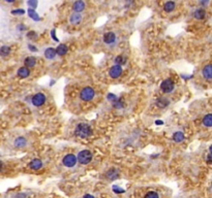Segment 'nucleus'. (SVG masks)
Listing matches in <instances>:
<instances>
[{
  "label": "nucleus",
  "mask_w": 212,
  "mask_h": 198,
  "mask_svg": "<svg viewBox=\"0 0 212 198\" xmlns=\"http://www.w3.org/2000/svg\"><path fill=\"white\" fill-rule=\"evenodd\" d=\"M91 128L89 125L85 124V123H81V124H79L78 126L76 128V131H74V133L78 137H80V138H87L91 135Z\"/></svg>",
  "instance_id": "1"
},
{
  "label": "nucleus",
  "mask_w": 212,
  "mask_h": 198,
  "mask_svg": "<svg viewBox=\"0 0 212 198\" xmlns=\"http://www.w3.org/2000/svg\"><path fill=\"white\" fill-rule=\"evenodd\" d=\"M77 160H78L81 164H88L89 162H91V160H92V153H91L90 151H88V150L81 151L80 153L78 154Z\"/></svg>",
  "instance_id": "2"
},
{
  "label": "nucleus",
  "mask_w": 212,
  "mask_h": 198,
  "mask_svg": "<svg viewBox=\"0 0 212 198\" xmlns=\"http://www.w3.org/2000/svg\"><path fill=\"white\" fill-rule=\"evenodd\" d=\"M94 95H95V92L92 88H90V87H85V88L81 91L80 98L84 101H90L93 99Z\"/></svg>",
  "instance_id": "3"
},
{
  "label": "nucleus",
  "mask_w": 212,
  "mask_h": 198,
  "mask_svg": "<svg viewBox=\"0 0 212 198\" xmlns=\"http://www.w3.org/2000/svg\"><path fill=\"white\" fill-rule=\"evenodd\" d=\"M174 82L170 79H167L160 84V89L163 93H171L173 90H174Z\"/></svg>",
  "instance_id": "4"
},
{
  "label": "nucleus",
  "mask_w": 212,
  "mask_h": 198,
  "mask_svg": "<svg viewBox=\"0 0 212 198\" xmlns=\"http://www.w3.org/2000/svg\"><path fill=\"white\" fill-rule=\"evenodd\" d=\"M77 157L74 154H67L66 156H64V158L62 159V163L66 167H74L77 163Z\"/></svg>",
  "instance_id": "5"
},
{
  "label": "nucleus",
  "mask_w": 212,
  "mask_h": 198,
  "mask_svg": "<svg viewBox=\"0 0 212 198\" xmlns=\"http://www.w3.org/2000/svg\"><path fill=\"white\" fill-rule=\"evenodd\" d=\"M46 102V96L43 93H37L32 97V103L35 106H42Z\"/></svg>",
  "instance_id": "6"
},
{
  "label": "nucleus",
  "mask_w": 212,
  "mask_h": 198,
  "mask_svg": "<svg viewBox=\"0 0 212 198\" xmlns=\"http://www.w3.org/2000/svg\"><path fill=\"white\" fill-rule=\"evenodd\" d=\"M122 73V67L119 66V65H114L110 68V71H109V74L111 78L113 79H117L121 76Z\"/></svg>",
  "instance_id": "7"
},
{
  "label": "nucleus",
  "mask_w": 212,
  "mask_h": 198,
  "mask_svg": "<svg viewBox=\"0 0 212 198\" xmlns=\"http://www.w3.org/2000/svg\"><path fill=\"white\" fill-rule=\"evenodd\" d=\"M202 74L206 79H212V64H208L203 68V71H202Z\"/></svg>",
  "instance_id": "8"
},
{
  "label": "nucleus",
  "mask_w": 212,
  "mask_h": 198,
  "mask_svg": "<svg viewBox=\"0 0 212 198\" xmlns=\"http://www.w3.org/2000/svg\"><path fill=\"white\" fill-rule=\"evenodd\" d=\"M116 40V35H115L114 32H107L105 35H103V42L108 45H111Z\"/></svg>",
  "instance_id": "9"
},
{
  "label": "nucleus",
  "mask_w": 212,
  "mask_h": 198,
  "mask_svg": "<svg viewBox=\"0 0 212 198\" xmlns=\"http://www.w3.org/2000/svg\"><path fill=\"white\" fill-rule=\"evenodd\" d=\"M73 9L76 11V14H79L85 9V3L83 1H76L73 5Z\"/></svg>",
  "instance_id": "10"
},
{
  "label": "nucleus",
  "mask_w": 212,
  "mask_h": 198,
  "mask_svg": "<svg viewBox=\"0 0 212 198\" xmlns=\"http://www.w3.org/2000/svg\"><path fill=\"white\" fill-rule=\"evenodd\" d=\"M15 144L16 148L22 149V148H24V147H26V144H27V141H26L25 137L20 136V137H18V138H16L15 144Z\"/></svg>",
  "instance_id": "11"
},
{
  "label": "nucleus",
  "mask_w": 212,
  "mask_h": 198,
  "mask_svg": "<svg viewBox=\"0 0 212 198\" xmlns=\"http://www.w3.org/2000/svg\"><path fill=\"white\" fill-rule=\"evenodd\" d=\"M30 168L33 170H38L40 169V168L43 167V162L40 160V159H34V160H32L29 164Z\"/></svg>",
  "instance_id": "12"
},
{
  "label": "nucleus",
  "mask_w": 212,
  "mask_h": 198,
  "mask_svg": "<svg viewBox=\"0 0 212 198\" xmlns=\"http://www.w3.org/2000/svg\"><path fill=\"white\" fill-rule=\"evenodd\" d=\"M82 21V16L80 14H73L71 16V18H69V22H71L73 25H78V24H80V22Z\"/></svg>",
  "instance_id": "13"
},
{
  "label": "nucleus",
  "mask_w": 212,
  "mask_h": 198,
  "mask_svg": "<svg viewBox=\"0 0 212 198\" xmlns=\"http://www.w3.org/2000/svg\"><path fill=\"white\" fill-rule=\"evenodd\" d=\"M55 56H56V50L53 49V48H48L47 50L45 51V57L49 60L54 59Z\"/></svg>",
  "instance_id": "14"
},
{
  "label": "nucleus",
  "mask_w": 212,
  "mask_h": 198,
  "mask_svg": "<svg viewBox=\"0 0 212 198\" xmlns=\"http://www.w3.org/2000/svg\"><path fill=\"white\" fill-rule=\"evenodd\" d=\"M29 74H30V70H29V68H27V67H21V68H19V70H18V76H20V78H23V79H25V78H27V76H29Z\"/></svg>",
  "instance_id": "15"
},
{
  "label": "nucleus",
  "mask_w": 212,
  "mask_h": 198,
  "mask_svg": "<svg viewBox=\"0 0 212 198\" xmlns=\"http://www.w3.org/2000/svg\"><path fill=\"white\" fill-rule=\"evenodd\" d=\"M194 17L198 19V20H203L205 17H206V11L203 8H198L194 13Z\"/></svg>",
  "instance_id": "16"
},
{
  "label": "nucleus",
  "mask_w": 212,
  "mask_h": 198,
  "mask_svg": "<svg viewBox=\"0 0 212 198\" xmlns=\"http://www.w3.org/2000/svg\"><path fill=\"white\" fill-rule=\"evenodd\" d=\"M24 64H25V67H33L36 64V60H35L34 57H27L24 61Z\"/></svg>",
  "instance_id": "17"
},
{
  "label": "nucleus",
  "mask_w": 212,
  "mask_h": 198,
  "mask_svg": "<svg viewBox=\"0 0 212 198\" xmlns=\"http://www.w3.org/2000/svg\"><path fill=\"white\" fill-rule=\"evenodd\" d=\"M67 47L65 45H59L56 49V54H58L59 56H64L67 53Z\"/></svg>",
  "instance_id": "18"
},
{
  "label": "nucleus",
  "mask_w": 212,
  "mask_h": 198,
  "mask_svg": "<svg viewBox=\"0 0 212 198\" xmlns=\"http://www.w3.org/2000/svg\"><path fill=\"white\" fill-rule=\"evenodd\" d=\"M203 124L206 127H212V113H208L204 117Z\"/></svg>",
  "instance_id": "19"
},
{
  "label": "nucleus",
  "mask_w": 212,
  "mask_h": 198,
  "mask_svg": "<svg viewBox=\"0 0 212 198\" xmlns=\"http://www.w3.org/2000/svg\"><path fill=\"white\" fill-rule=\"evenodd\" d=\"M173 139H174L176 142H181L182 141H184V134L180 131L175 132L174 135H173Z\"/></svg>",
  "instance_id": "20"
},
{
  "label": "nucleus",
  "mask_w": 212,
  "mask_h": 198,
  "mask_svg": "<svg viewBox=\"0 0 212 198\" xmlns=\"http://www.w3.org/2000/svg\"><path fill=\"white\" fill-rule=\"evenodd\" d=\"M174 8H175V2H172V1L166 2L165 6H163V9H165L167 13H170V11H172Z\"/></svg>",
  "instance_id": "21"
},
{
  "label": "nucleus",
  "mask_w": 212,
  "mask_h": 198,
  "mask_svg": "<svg viewBox=\"0 0 212 198\" xmlns=\"http://www.w3.org/2000/svg\"><path fill=\"white\" fill-rule=\"evenodd\" d=\"M9 53H11V48H9V47H6V45H4V47L0 48V56L6 57V56H8V55H9Z\"/></svg>",
  "instance_id": "22"
},
{
  "label": "nucleus",
  "mask_w": 212,
  "mask_h": 198,
  "mask_svg": "<svg viewBox=\"0 0 212 198\" xmlns=\"http://www.w3.org/2000/svg\"><path fill=\"white\" fill-rule=\"evenodd\" d=\"M28 14H29L30 18H31V19H33V20H34V21H40V17H38V14H37L36 13H35L34 9L29 8V9H28Z\"/></svg>",
  "instance_id": "23"
},
{
  "label": "nucleus",
  "mask_w": 212,
  "mask_h": 198,
  "mask_svg": "<svg viewBox=\"0 0 212 198\" xmlns=\"http://www.w3.org/2000/svg\"><path fill=\"white\" fill-rule=\"evenodd\" d=\"M125 62H126V58H124L123 56H117L116 58H115V63H116V65L121 66V65H123Z\"/></svg>",
  "instance_id": "24"
},
{
  "label": "nucleus",
  "mask_w": 212,
  "mask_h": 198,
  "mask_svg": "<svg viewBox=\"0 0 212 198\" xmlns=\"http://www.w3.org/2000/svg\"><path fill=\"white\" fill-rule=\"evenodd\" d=\"M144 198H160V195H158L157 192H154V191H150L148 192L147 194L145 195Z\"/></svg>",
  "instance_id": "25"
},
{
  "label": "nucleus",
  "mask_w": 212,
  "mask_h": 198,
  "mask_svg": "<svg viewBox=\"0 0 212 198\" xmlns=\"http://www.w3.org/2000/svg\"><path fill=\"white\" fill-rule=\"evenodd\" d=\"M113 191L115 193H123L124 190L121 189L120 187H118V186H114V187H113Z\"/></svg>",
  "instance_id": "26"
},
{
  "label": "nucleus",
  "mask_w": 212,
  "mask_h": 198,
  "mask_svg": "<svg viewBox=\"0 0 212 198\" xmlns=\"http://www.w3.org/2000/svg\"><path fill=\"white\" fill-rule=\"evenodd\" d=\"M28 5L30 6V8L34 9L37 5V2L36 1H28Z\"/></svg>",
  "instance_id": "27"
},
{
  "label": "nucleus",
  "mask_w": 212,
  "mask_h": 198,
  "mask_svg": "<svg viewBox=\"0 0 212 198\" xmlns=\"http://www.w3.org/2000/svg\"><path fill=\"white\" fill-rule=\"evenodd\" d=\"M24 13H25V11H24L23 9H16V11H11L13 14H24Z\"/></svg>",
  "instance_id": "28"
},
{
  "label": "nucleus",
  "mask_w": 212,
  "mask_h": 198,
  "mask_svg": "<svg viewBox=\"0 0 212 198\" xmlns=\"http://www.w3.org/2000/svg\"><path fill=\"white\" fill-rule=\"evenodd\" d=\"M108 99L111 101H115L116 100V96L113 95V94H109V95H108Z\"/></svg>",
  "instance_id": "29"
},
{
  "label": "nucleus",
  "mask_w": 212,
  "mask_h": 198,
  "mask_svg": "<svg viewBox=\"0 0 212 198\" xmlns=\"http://www.w3.org/2000/svg\"><path fill=\"white\" fill-rule=\"evenodd\" d=\"M28 38H36V34H35V32H29L28 33Z\"/></svg>",
  "instance_id": "30"
},
{
  "label": "nucleus",
  "mask_w": 212,
  "mask_h": 198,
  "mask_svg": "<svg viewBox=\"0 0 212 198\" xmlns=\"http://www.w3.org/2000/svg\"><path fill=\"white\" fill-rule=\"evenodd\" d=\"M207 162L208 163H212V154H208V156H207Z\"/></svg>",
  "instance_id": "31"
},
{
  "label": "nucleus",
  "mask_w": 212,
  "mask_h": 198,
  "mask_svg": "<svg viewBox=\"0 0 212 198\" xmlns=\"http://www.w3.org/2000/svg\"><path fill=\"white\" fill-rule=\"evenodd\" d=\"M16 198H26V195L25 194H18L16 196Z\"/></svg>",
  "instance_id": "32"
},
{
  "label": "nucleus",
  "mask_w": 212,
  "mask_h": 198,
  "mask_svg": "<svg viewBox=\"0 0 212 198\" xmlns=\"http://www.w3.org/2000/svg\"><path fill=\"white\" fill-rule=\"evenodd\" d=\"M29 49H30V51H33V52H36V48L33 47V45H29Z\"/></svg>",
  "instance_id": "33"
},
{
  "label": "nucleus",
  "mask_w": 212,
  "mask_h": 198,
  "mask_svg": "<svg viewBox=\"0 0 212 198\" xmlns=\"http://www.w3.org/2000/svg\"><path fill=\"white\" fill-rule=\"evenodd\" d=\"M54 33H55V30H53V31H52V37L54 38V39L56 40V42H58V39H57V37H56V36H55Z\"/></svg>",
  "instance_id": "34"
},
{
  "label": "nucleus",
  "mask_w": 212,
  "mask_h": 198,
  "mask_svg": "<svg viewBox=\"0 0 212 198\" xmlns=\"http://www.w3.org/2000/svg\"><path fill=\"white\" fill-rule=\"evenodd\" d=\"M84 198H94V197L91 196V195H85V196H84Z\"/></svg>",
  "instance_id": "35"
},
{
  "label": "nucleus",
  "mask_w": 212,
  "mask_h": 198,
  "mask_svg": "<svg viewBox=\"0 0 212 198\" xmlns=\"http://www.w3.org/2000/svg\"><path fill=\"white\" fill-rule=\"evenodd\" d=\"M2 167H3V163H2L1 161H0V171L2 170Z\"/></svg>",
  "instance_id": "36"
},
{
  "label": "nucleus",
  "mask_w": 212,
  "mask_h": 198,
  "mask_svg": "<svg viewBox=\"0 0 212 198\" xmlns=\"http://www.w3.org/2000/svg\"><path fill=\"white\" fill-rule=\"evenodd\" d=\"M156 123H157V125H161V123L163 122H161V121H156Z\"/></svg>",
  "instance_id": "37"
},
{
  "label": "nucleus",
  "mask_w": 212,
  "mask_h": 198,
  "mask_svg": "<svg viewBox=\"0 0 212 198\" xmlns=\"http://www.w3.org/2000/svg\"><path fill=\"white\" fill-rule=\"evenodd\" d=\"M209 150H210V153L212 154V144H211V146H210V148H209Z\"/></svg>",
  "instance_id": "38"
}]
</instances>
